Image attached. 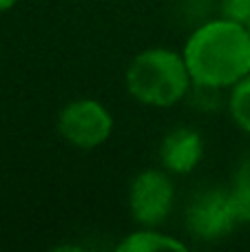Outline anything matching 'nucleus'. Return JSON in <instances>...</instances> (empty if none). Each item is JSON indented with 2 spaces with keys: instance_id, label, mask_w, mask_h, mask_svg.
I'll use <instances>...</instances> for the list:
<instances>
[{
  "instance_id": "obj_1",
  "label": "nucleus",
  "mask_w": 250,
  "mask_h": 252,
  "mask_svg": "<svg viewBox=\"0 0 250 252\" xmlns=\"http://www.w3.org/2000/svg\"><path fill=\"white\" fill-rule=\"evenodd\" d=\"M184 60L193 84L226 89L250 73V31L230 18L204 22L190 33Z\"/></svg>"
},
{
  "instance_id": "obj_2",
  "label": "nucleus",
  "mask_w": 250,
  "mask_h": 252,
  "mask_svg": "<svg viewBox=\"0 0 250 252\" xmlns=\"http://www.w3.org/2000/svg\"><path fill=\"white\" fill-rule=\"evenodd\" d=\"M190 73L184 56L171 49H146L126 69V89L137 102L166 109L188 93Z\"/></svg>"
},
{
  "instance_id": "obj_3",
  "label": "nucleus",
  "mask_w": 250,
  "mask_h": 252,
  "mask_svg": "<svg viewBox=\"0 0 250 252\" xmlns=\"http://www.w3.org/2000/svg\"><path fill=\"white\" fill-rule=\"evenodd\" d=\"M239 215L230 190L208 188L193 197L186 208V228L195 239L215 241L239 226Z\"/></svg>"
},
{
  "instance_id": "obj_4",
  "label": "nucleus",
  "mask_w": 250,
  "mask_h": 252,
  "mask_svg": "<svg viewBox=\"0 0 250 252\" xmlns=\"http://www.w3.org/2000/svg\"><path fill=\"white\" fill-rule=\"evenodd\" d=\"M58 130L71 146L91 151L109 139L113 118L97 100H73L60 111Z\"/></svg>"
},
{
  "instance_id": "obj_5",
  "label": "nucleus",
  "mask_w": 250,
  "mask_h": 252,
  "mask_svg": "<svg viewBox=\"0 0 250 252\" xmlns=\"http://www.w3.org/2000/svg\"><path fill=\"white\" fill-rule=\"evenodd\" d=\"M175 201V186L162 170H142L128 188V208L137 223L155 228L171 215Z\"/></svg>"
},
{
  "instance_id": "obj_6",
  "label": "nucleus",
  "mask_w": 250,
  "mask_h": 252,
  "mask_svg": "<svg viewBox=\"0 0 250 252\" xmlns=\"http://www.w3.org/2000/svg\"><path fill=\"white\" fill-rule=\"evenodd\" d=\"M204 155V142L202 135L190 126H177L166 137L162 139L159 146V159L164 168L177 175H188L190 170L197 168Z\"/></svg>"
},
{
  "instance_id": "obj_7",
  "label": "nucleus",
  "mask_w": 250,
  "mask_h": 252,
  "mask_svg": "<svg viewBox=\"0 0 250 252\" xmlns=\"http://www.w3.org/2000/svg\"><path fill=\"white\" fill-rule=\"evenodd\" d=\"M162 250L186 252V246L180 239H175V237L155 232L153 228L133 232L126 239L120 241V246H118V252H162Z\"/></svg>"
},
{
  "instance_id": "obj_8",
  "label": "nucleus",
  "mask_w": 250,
  "mask_h": 252,
  "mask_svg": "<svg viewBox=\"0 0 250 252\" xmlns=\"http://www.w3.org/2000/svg\"><path fill=\"white\" fill-rule=\"evenodd\" d=\"M230 195H233L239 221L250 223V155L244 157L239 168H237V173H235Z\"/></svg>"
},
{
  "instance_id": "obj_9",
  "label": "nucleus",
  "mask_w": 250,
  "mask_h": 252,
  "mask_svg": "<svg viewBox=\"0 0 250 252\" xmlns=\"http://www.w3.org/2000/svg\"><path fill=\"white\" fill-rule=\"evenodd\" d=\"M230 115L242 130L250 133V73L233 84L230 93Z\"/></svg>"
},
{
  "instance_id": "obj_10",
  "label": "nucleus",
  "mask_w": 250,
  "mask_h": 252,
  "mask_svg": "<svg viewBox=\"0 0 250 252\" xmlns=\"http://www.w3.org/2000/svg\"><path fill=\"white\" fill-rule=\"evenodd\" d=\"M221 13L235 22H250V0H221Z\"/></svg>"
},
{
  "instance_id": "obj_11",
  "label": "nucleus",
  "mask_w": 250,
  "mask_h": 252,
  "mask_svg": "<svg viewBox=\"0 0 250 252\" xmlns=\"http://www.w3.org/2000/svg\"><path fill=\"white\" fill-rule=\"evenodd\" d=\"M16 2H18V0H0V11H7V9H11Z\"/></svg>"
},
{
  "instance_id": "obj_12",
  "label": "nucleus",
  "mask_w": 250,
  "mask_h": 252,
  "mask_svg": "<svg viewBox=\"0 0 250 252\" xmlns=\"http://www.w3.org/2000/svg\"><path fill=\"white\" fill-rule=\"evenodd\" d=\"M246 27H248V31H250V22H248V25H246Z\"/></svg>"
}]
</instances>
